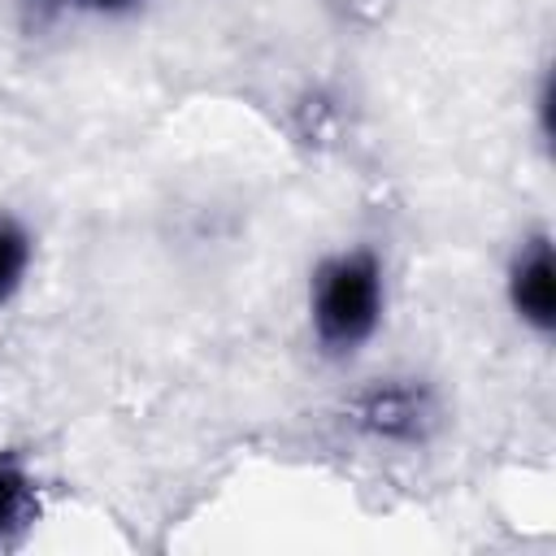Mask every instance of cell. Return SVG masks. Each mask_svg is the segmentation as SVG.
I'll return each instance as SVG.
<instances>
[{
	"mask_svg": "<svg viewBox=\"0 0 556 556\" xmlns=\"http://www.w3.org/2000/svg\"><path fill=\"white\" fill-rule=\"evenodd\" d=\"M352 421L387 443H421L434 426V400L413 382H378L352 400Z\"/></svg>",
	"mask_w": 556,
	"mask_h": 556,
	"instance_id": "cell-2",
	"label": "cell"
},
{
	"mask_svg": "<svg viewBox=\"0 0 556 556\" xmlns=\"http://www.w3.org/2000/svg\"><path fill=\"white\" fill-rule=\"evenodd\" d=\"M508 300L526 326H534L543 334L556 326V261H552L547 235H534L517 252V261L508 269Z\"/></svg>",
	"mask_w": 556,
	"mask_h": 556,
	"instance_id": "cell-3",
	"label": "cell"
},
{
	"mask_svg": "<svg viewBox=\"0 0 556 556\" xmlns=\"http://www.w3.org/2000/svg\"><path fill=\"white\" fill-rule=\"evenodd\" d=\"M26 265H30V243H26L22 226L0 217V304L22 287Z\"/></svg>",
	"mask_w": 556,
	"mask_h": 556,
	"instance_id": "cell-5",
	"label": "cell"
},
{
	"mask_svg": "<svg viewBox=\"0 0 556 556\" xmlns=\"http://www.w3.org/2000/svg\"><path fill=\"white\" fill-rule=\"evenodd\" d=\"M382 317V269L365 248L330 256L313 278V330L330 352H356Z\"/></svg>",
	"mask_w": 556,
	"mask_h": 556,
	"instance_id": "cell-1",
	"label": "cell"
},
{
	"mask_svg": "<svg viewBox=\"0 0 556 556\" xmlns=\"http://www.w3.org/2000/svg\"><path fill=\"white\" fill-rule=\"evenodd\" d=\"M83 4H91V9H100V13H126V9H135L139 0H83Z\"/></svg>",
	"mask_w": 556,
	"mask_h": 556,
	"instance_id": "cell-6",
	"label": "cell"
},
{
	"mask_svg": "<svg viewBox=\"0 0 556 556\" xmlns=\"http://www.w3.org/2000/svg\"><path fill=\"white\" fill-rule=\"evenodd\" d=\"M39 517V482L17 456H0V547L22 539Z\"/></svg>",
	"mask_w": 556,
	"mask_h": 556,
	"instance_id": "cell-4",
	"label": "cell"
}]
</instances>
